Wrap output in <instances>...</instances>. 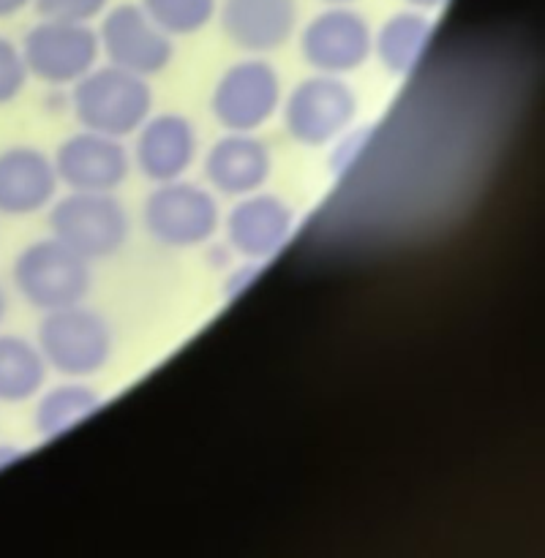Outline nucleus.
<instances>
[{"label": "nucleus", "instance_id": "2eb2a0df", "mask_svg": "<svg viewBox=\"0 0 545 558\" xmlns=\"http://www.w3.org/2000/svg\"><path fill=\"white\" fill-rule=\"evenodd\" d=\"M196 131L183 114L164 112L147 118L136 129L134 161L140 172L153 183L178 180L189 172L196 158Z\"/></svg>", "mask_w": 545, "mask_h": 558}, {"label": "nucleus", "instance_id": "9d476101", "mask_svg": "<svg viewBox=\"0 0 545 558\" xmlns=\"http://www.w3.org/2000/svg\"><path fill=\"white\" fill-rule=\"evenodd\" d=\"M374 52V31L363 14L347 5H330L300 33V54L319 74H349Z\"/></svg>", "mask_w": 545, "mask_h": 558}, {"label": "nucleus", "instance_id": "b1692460", "mask_svg": "<svg viewBox=\"0 0 545 558\" xmlns=\"http://www.w3.org/2000/svg\"><path fill=\"white\" fill-rule=\"evenodd\" d=\"M407 3L417 11H434V9H441L447 0H407Z\"/></svg>", "mask_w": 545, "mask_h": 558}, {"label": "nucleus", "instance_id": "0eeeda50", "mask_svg": "<svg viewBox=\"0 0 545 558\" xmlns=\"http://www.w3.org/2000/svg\"><path fill=\"white\" fill-rule=\"evenodd\" d=\"M358 114V96L343 80L316 74L294 85L283 104V129L305 147L330 145L352 125Z\"/></svg>", "mask_w": 545, "mask_h": 558}, {"label": "nucleus", "instance_id": "7ed1b4c3", "mask_svg": "<svg viewBox=\"0 0 545 558\" xmlns=\"http://www.w3.org/2000/svg\"><path fill=\"white\" fill-rule=\"evenodd\" d=\"M36 347L47 365L71 379L98 374L112 357V330L107 319L82 303L47 311L38 322Z\"/></svg>", "mask_w": 545, "mask_h": 558}, {"label": "nucleus", "instance_id": "6ab92c4d", "mask_svg": "<svg viewBox=\"0 0 545 558\" xmlns=\"http://www.w3.org/2000/svg\"><path fill=\"white\" fill-rule=\"evenodd\" d=\"M98 407H101V396L96 390L80 385V381H71V385L52 387V390L38 398L33 423H36L38 436L55 439V436L71 430L85 417H90L93 412H98Z\"/></svg>", "mask_w": 545, "mask_h": 558}, {"label": "nucleus", "instance_id": "f8f14e48", "mask_svg": "<svg viewBox=\"0 0 545 558\" xmlns=\"http://www.w3.org/2000/svg\"><path fill=\"white\" fill-rule=\"evenodd\" d=\"M223 36L251 54L276 52L298 27V0H221Z\"/></svg>", "mask_w": 545, "mask_h": 558}, {"label": "nucleus", "instance_id": "aec40b11", "mask_svg": "<svg viewBox=\"0 0 545 558\" xmlns=\"http://www.w3.org/2000/svg\"><path fill=\"white\" fill-rule=\"evenodd\" d=\"M142 9L167 36H191L210 25L218 0H142Z\"/></svg>", "mask_w": 545, "mask_h": 558}, {"label": "nucleus", "instance_id": "4be33fe9", "mask_svg": "<svg viewBox=\"0 0 545 558\" xmlns=\"http://www.w3.org/2000/svg\"><path fill=\"white\" fill-rule=\"evenodd\" d=\"M33 5L47 20L87 22L90 25L96 16H101L109 9V0H33Z\"/></svg>", "mask_w": 545, "mask_h": 558}, {"label": "nucleus", "instance_id": "20e7f679", "mask_svg": "<svg viewBox=\"0 0 545 558\" xmlns=\"http://www.w3.org/2000/svg\"><path fill=\"white\" fill-rule=\"evenodd\" d=\"M52 238L87 262L107 259L129 238V216L112 191H69L49 210Z\"/></svg>", "mask_w": 545, "mask_h": 558}, {"label": "nucleus", "instance_id": "ddd939ff", "mask_svg": "<svg viewBox=\"0 0 545 558\" xmlns=\"http://www.w3.org/2000/svg\"><path fill=\"white\" fill-rule=\"evenodd\" d=\"M294 229V213L281 196L254 194L240 196L227 216L229 245L245 259H270L281 251Z\"/></svg>", "mask_w": 545, "mask_h": 558}, {"label": "nucleus", "instance_id": "a878e982", "mask_svg": "<svg viewBox=\"0 0 545 558\" xmlns=\"http://www.w3.org/2000/svg\"><path fill=\"white\" fill-rule=\"evenodd\" d=\"M5 311H9V300H5L3 287H0V325H3V319H5Z\"/></svg>", "mask_w": 545, "mask_h": 558}, {"label": "nucleus", "instance_id": "5701e85b", "mask_svg": "<svg viewBox=\"0 0 545 558\" xmlns=\"http://www.w3.org/2000/svg\"><path fill=\"white\" fill-rule=\"evenodd\" d=\"M27 5H33V0H0V20H11L20 11H25Z\"/></svg>", "mask_w": 545, "mask_h": 558}, {"label": "nucleus", "instance_id": "4468645a", "mask_svg": "<svg viewBox=\"0 0 545 558\" xmlns=\"http://www.w3.org/2000/svg\"><path fill=\"white\" fill-rule=\"evenodd\" d=\"M58 172L47 153L31 145L0 150V216L22 218L52 205Z\"/></svg>", "mask_w": 545, "mask_h": 558}, {"label": "nucleus", "instance_id": "dca6fc26", "mask_svg": "<svg viewBox=\"0 0 545 558\" xmlns=\"http://www.w3.org/2000/svg\"><path fill=\"white\" fill-rule=\"evenodd\" d=\"M272 172V156L262 140L243 131H229L205 156V178L227 196L259 191Z\"/></svg>", "mask_w": 545, "mask_h": 558}, {"label": "nucleus", "instance_id": "bb28decb", "mask_svg": "<svg viewBox=\"0 0 545 558\" xmlns=\"http://www.w3.org/2000/svg\"><path fill=\"white\" fill-rule=\"evenodd\" d=\"M325 3H330V5H349V3H354V0H325Z\"/></svg>", "mask_w": 545, "mask_h": 558}, {"label": "nucleus", "instance_id": "423d86ee", "mask_svg": "<svg viewBox=\"0 0 545 558\" xmlns=\"http://www.w3.org/2000/svg\"><path fill=\"white\" fill-rule=\"evenodd\" d=\"M20 49L27 74L52 87L74 85L87 71L96 69L101 54L98 33L87 22L47 20V16H41V22L27 31Z\"/></svg>", "mask_w": 545, "mask_h": 558}, {"label": "nucleus", "instance_id": "a211bd4d", "mask_svg": "<svg viewBox=\"0 0 545 558\" xmlns=\"http://www.w3.org/2000/svg\"><path fill=\"white\" fill-rule=\"evenodd\" d=\"M47 360L33 341L0 332V403H25L47 381Z\"/></svg>", "mask_w": 545, "mask_h": 558}, {"label": "nucleus", "instance_id": "39448f33", "mask_svg": "<svg viewBox=\"0 0 545 558\" xmlns=\"http://www.w3.org/2000/svg\"><path fill=\"white\" fill-rule=\"evenodd\" d=\"M142 218L147 234L161 245L191 248L207 243L218 232L221 213L210 191L178 178L156 183V189L147 194Z\"/></svg>", "mask_w": 545, "mask_h": 558}, {"label": "nucleus", "instance_id": "f257e3e1", "mask_svg": "<svg viewBox=\"0 0 545 558\" xmlns=\"http://www.w3.org/2000/svg\"><path fill=\"white\" fill-rule=\"evenodd\" d=\"M71 107L82 129L123 140L150 118L153 90L145 76L109 63L74 82Z\"/></svg>", "mask_w": 545, "mask_h": 558}, {"label": "nucleus", "instance_id": "1a4fd4ad", "mask_svg": "<svg viewBox=\"0 0 545 558\" xmlns=\"http://www.w3.org/2000/svg\"><path fill=\"white\" fill-rule=\"evenodd\" d=\"M98 47L109 63L140 76H153L164 71L172 60V36L161 31L142 5L120 3L104 11L98 27Z\"/></svg>", "mask_w": 545, "mask_h": 558}, {"label": "nucleus", "instance_id": "412c9836", "mask_svg": "<svg viewBox=\"0 0 545 558\" xmlns=\"http://www.w3.org/2000/svg\"><path fill=\"white\" fill-rule=\"evenodd\" d=\"M27 80L31 74H27L22 49L11 38L0 36V107L16 101L20 93L25 90Z\"/></svg>", "mask_w": 545, "mask_h": 558}, {"label": "nucleus", "instance_id": "393cba45", "mask_svg": "<svg viewBox=\"0 0 545 558\" xmlns=\"http://www.w3.org/2000/svg\"><path fill=\"white\" fill-rule=\"evenodd\" d=\"M16 456H20V452H16V447H11V445H0V469L9 466V463L14 461Z\"/></svg>", "mask_w": 545, "mask_h": 558}, {"label": "nucleus", "instance_id": "9b49d317", "mask_svg": "<svg viewBox=\"0 0 545 558\" xmlns=\"http://www.w3.org/2000/svg\"><path fill=\"white\" fill-rule=\"evenodd\" d=\"M52 163L71 191H114L129 178L131 156L114 136L85 129L58 147Z\"/></svg>", "mask_w": 545, "mask_h": 558}, {"label": "nucleus", "instance_id": "f03ea898", "mask_svg": "<svg viewBox=\"0 0 545 558\" xmlns=\"http://www.w3.org/2000/svg\"><path fill=\"white\" fill-rule=\"evenodd\" d=\"M11 278L20 298L44 314L82 303L93 283L90 262L58 238H44L25 245L16 254Z\"/></svg>", "mask_w": 545, "mask_h": 558}, {"label": "nucleus", "instance_id": "f3484780", "mask_svg": "<svg viewBox=\"0 0 545 558\" xmlns=\"http://www.w3.org/2000/svg\"><path fill=\"white\" fill-rule=\"evenodd\" d=\"M431 33H434V25H431V20L423 11H398L374 36L376 58H379V63L390 74H412L420 65V60H423L425 47L431 41Z\"/></svg>", "mask_w": 545, "mask_h": 558}, {"label": "nucleus", "instance_id": "6e6552de", "mask_svg": "<svg viewBox=\"0 0 545 558\" xmlns=\"http://www.w3.org/2000/svg\"><path fill=\"white\" fill-rule=\"evenodd\" d=\"M281 104V76L267 60L249 58L229 65L210 96L213 118L227 131L262 129Z\"/></svg>", "mask_w": 545, "mask_h": 558}]
</instances>
